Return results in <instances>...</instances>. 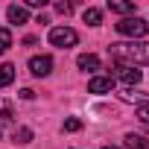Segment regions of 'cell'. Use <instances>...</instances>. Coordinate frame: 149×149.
Masks as SVG:
<instances>
[{
  "label": "cell",
  "mask_w": 149,
  "mask_h": 149,
  "mask_svg": "<svg viewBox=\"0 0 149 149\" xmlns=\"http://www.w3.org/2000/svg\"><path fill=\"white\" fill-rule=\"evenodd\" d=\"M12 140H15V143H29V140H32V129L18 126V129H15V134H12Z\"/></svg>",
  "instance_id": "15"
},
{
  "label": "cell",
  "mask_w": 149,
  "mask_h": 149,
  "mask_svg": "<svg viewBox=\"0 0 149 149\" xmlns=\"http://www.w3.org/2000/svg\"><path fill=\"white\" fill-rule=\"evenodd\" d=\"M76 41H79V35H76V29H70V26H53L50 29V44L58 47V50L76 47Z\"/></svg>",
  "instance_id": "3"
},
{
  "label": "cell",
  "mask_w": 149,
  "mask_h": 149,
  "mask_svg": "<svg viewBox=\"0 0 149 149\" xmlns=\"http://www.w3.org/2000/svg\"><path fill=\"white\" fill-rule=\"evenodd\" d=\"M102 149H117V146H102Z\"/></svg>",
  "instance_id": "22"
},
{
  "label": "cell",
  "mask_w": 149,
  "mask_h": 149,
  "mask_svg": "<svg viewBox=\"0 0 149 149\" xmlns=\"http://www.w3.org/2000/svg\"><path fill=\"white\" fill-rule=\"evenodd\" d=\"M29 73H32V76H50V73H53V58L50 56H32L29 58Z\"/></svg>",
  "instance_id": "5"
},
{
  "label": "cell",
  "mask_w": 149,
  "mask_h": 149,
  "mask_svg": "<svg viewBox=\"0 0 149 149\" xmlns=\"http://www.w3.org/2000/svg\"><path fill=\"white\" fill-rule=\"evenodd\" d=\"M120 100H123V102H137V105H143V102H149V91L123 88V91H120Z\"/></svg>",
  "instance_id": "8"
},
{
  "label": "cell",
  "mask_w": 149,
  "mask_h": 149,
  "mask_svg": "<svg viewBox=\"0 0 149 149\" xmlns=\"http://www.w3.org/2000/svg\"><path fill=\"white\" fill-rule=\"evenodd\" d=\"M108 12H114V15H134V3L132 0H108Z\"/></svg>",
  "instance_id": "10"
},
{
  "label": "cell",
  "mask_w": 149,
  "mask_h": 149,
  "mask_svg": "<svg viewBox=\"0 0 149 149\" xmlns=\"http://www.w3.org/2000/svg\"><path fill=\"white\" fill-rule=\"evenodd\" d=\"M56 12H58V15H70L73 6H70V3H56Z\"/></svg>",
  "instance_id": "19"
},
{
  "label": "cell",
  "mask_w": 149,
  "mask_h": 149,
  "mask_svg": "<svg viewBox=\"0 0 149 149\" xmlns=\"http://www.w3.org/2000/svg\"><path fill=\"white\" fill-rule=\"evenodd\" d=\"M79 129H82V120L79 117H67L64 120V132H79Z\"/></svg>",
  "instance_id": "18"
},
{
  "label": "cell",
  "mask_w": 149,
  "mask_h": 149,
  "mask_svg": "<svg viewBox=\"0 0 149 149\" xmlns=\"http://www.w3.org/2000/svg\"><path fill=\"white\" fill-rule=\"evenodd\" d=\"M9 47H12V32L0 26V56H3V53H6Z\"/></svg>",
  "instance_id": "16"
},
{
  "label": "cell",
  "mask_w": 149,
  "mask_h": 149,
  "mask_svg": "<svg viewBox=\"0 0 149 149\" xmlns=\"http://www.w3.org/2000/svg\"><path fill=\"white\" fill-rule=\"evenodd\" d=\"M111 79H120L126 88H134V85H140V79H143V73L137 70V67H132V64H114V76Z\"/></svg>",
  "instance_id": "4"
},
{
  "label": "cell",
  "mask_w": 149,
  "mask_h": 149,
  "mask_svg": "<svg viewBox=\"0 0 149 149\" xmlns=\"http://www.w3.org/2000/svg\"><path fill=\"white\" fill-rule=\"evenodd\" d=\"M26 6H29V9H44L47 0H26Z\"/></svg>",
  "instance_id": "21"
},
{
  "label": "cell",
  "mask_w": 149,
  "mask_h": 149,
  "mask_svg": "<svg viewBox=\"0 0 149 149\" xmlns=\"http://www.w3.org/2000/svg\"><path fill=\"white\" fill-rule=\"evenodd\" d=\"M6 15H9V24H15V26H21V24H26V21H29L26 6H18V3H12V6L6 9Z\"/></svg>",
  "instance_id": "7"
},
{
  "label": "cell",
  "mask_w": 149,
  "mask_h": 149,
  "mask_svg": "<svg viewBox=\"0 0 149 149\" xmlns=\"http://www.w3.org/2000/svg\"><path fill=\"white\" fill-rule=\"evenodd\" d=\"M76 64H79V70H85V73H97V70H100V58H97L94 53H82V56L76 58Z\"/></svg>",
  "instance_id": "9"
},
{
  "label": "cell",
  "mask_w": 149,
  "mask_h": 149,
  "mask_svg": "<svg viewBox=\"0 0 149 149\" xmlns=\"http://www.w3.org/2000/svg\"><path fill=\"white\" fill-rule=\"evenodd\" d=\"M123 140H126V149H149V140L140 137V134H134V132H129Z\"/></svg>",
  "instance_id": "11"
},
{
  "label": "cell",
  "mask_w": 149,
  "mask_h": 149,
  "mask_svg": "<svg viewBox=\"0 0 149 149\" xmlns=\"http://www.w3.org/2000/svg\"><path fill=\"white\" fill-rule=\"evenodd\" d=\"M134 111H137V120H140V123H143V126L149 129V102H143V105H137Z\"/></svg>",
  "instance_id": "17"
},
{
  "label": "cell",
  "mask_w": 149,
  "mask_h": 149,
  "mask_svg": "<svg viewBox=\"0 0 149 149\" xmlns=\"http://www.w3.org/2000/svg\"><path fill=\"white\" fill-rule=\"evenodd\" d=\"M114 29H117L120 35H126V38H132V41H140V38L146 35V29H149V24H146L143 18H137V15H132V18H123L120 24H114Z\"/></svg>",
  "instance_id": "2"
},
{
  "label": "cell",
  "mask_w": 149,
  "mask_h": 149,
  "mask_svg": "<svg viewBox=\"0 0 149 149\" xmlns=\"http://www.w3.org/2000/svg\"><path fill=\"white\" fill-rule=\"evenodd\" d=\"M12 120H15V108H12V102L0 100V123H12Z\"/></svg>",
  "instance_id": "14"
},
{
  "label": "cell",
  "mask_w": 149,
  "mask_h": 149,
  "mask_svg": "<svg viewBox=\"0 0 149 149\" xmlns=\"http://www.w3.org/2000/svg\"><path fill=\"white\" fill-rule=\"evenodd\" d=\"M15 82V64H0V88Z\"/></svg>",
  "instance_id": "12"
},
{
  "label": "cell",
  "mask_w": 149,
  "mask_h": 149,
  "mask_svg": "<svg viewBox=\"0 0 149 149\" xmlns=\"http://www.w3.org/2000/svg\"><path fill=\"white\" fill-rule=\"evenodd\" d=\"M82 21H85L88 26H100V21H102V12L91 6V9H85V12H82Z\"/></svg>",
  "instance_id": "13"
},
{
  "label": "cell",
  "mask_w": 149,
  "mask_h": 149,
  "mask_svg": "<svg viewBox=\"0 0 149 149\" xmlns=\"http://www.w3.org/2000/svg\"><path fill=\"white\" fill-rule=\"evenodd\" d=\"M108 56L114 61H120V64H132V67L146 64L149 67V41H120V44H111Z\"/></svg>",
  "instance_id": "1"
},
{
  "label": "cell",
  "mask_w": 149,
  "mask_h": 149,
  "mask_svg": "<svg viewBox=\"0 0 149 149\" xmlns=\"http://www.w3.org/2000/svg\"><path fill=\"white\" fill-rule=\"evenodd\" d=\"M18 97H21V100H35V91H32V88H21Z\"/></svg>",
  "instance_id": "20"
},
{
  "label": "cell",
  "mask_w": 149,
  "mask_h": 149,
  "mask_svg": "<svg viewBox=\"0 0 149 149\" xmlns=\"http://www.w3.org/2000/svg\"><path fill=\"white\" fill-rule=\"evenodd\" d=\"M88 91H91V94H111V91H114V79H111V76H94V79L88 82Z\"/></svg>",
  "instance_id": "6"
}]
</instances>
